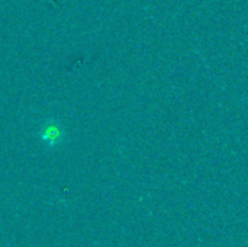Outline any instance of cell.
<instances>
[{"instance_id": "obj_1", "label": "cell", "mask_w": 248, "mask_h": 247, "mask_svg": "<svg viewBox=\"0 0 248 247\" xmlns=\"http://www.w3.org/2000/svg\"><path fill=\"white\" fill-rule=\"evenodd\" d=\"M39 140L46 146V147H55L60 146L64 141L65 137V130L61 125L60 121L57 119H48L42 124L39 128Z\"/></svg>"}]
</instances>
